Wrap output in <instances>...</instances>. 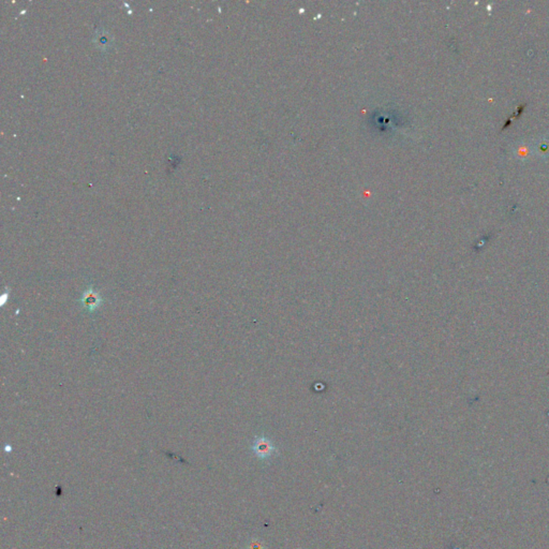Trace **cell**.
Segmentation results:
<instances>
[{
    "mask_svg": "<svg viewBox=\"0 0 549 549\" xmlns=\"http://www.w3.org/2000/svg\"><path fill=\"white\" fill-rule=\"evenodd\" d=\"M512 155L522 163L529 162L533 157H536L533 149V144L528 141H517L512 145Z\"/></svg>",
    "mask_w": 549,
    "mask_h": 549,
    "instance_id": "cell-1",
    "label": "cell"
},
{
    "mask_svg": "<svg viewBox=\"0 0 549 549\" xmlns=\"http://www.w3.org/2000/svg\"><path fill=\"white\" fill-rule=\"evenodd\" d=\"M536 157L547 160L549 158V136H541L538 140L532 142Z\"/></svg>",
    "mask_w": 549,
    "mask_h": 549,
    "instance_id": "cell-2",
    "label": "cell"
},
{
    "mask_svg": "<svg viewBox=\"0 0 549 549\" xmlns=\"http://www.w3.org/2000/svg\"><path fill=\"white\" fill-rule=\"evenodd\" d=\"M253 450L255 452V454L261 458H266L268 457L270 454H272V450L273 448L270 446V444L264 440H260L258 442H255L254 446H253Z\"/></svg>",
    "mask_w": 549,
    "mask_h": 549,
    "instance_id": "cell-3",
    "label": "cell"
},
{
    "mask_svg": "<svg viewBox=\"0 0 549 549\" xmlns=\"http://www.w3.org/2000/svg\"><path fill=\"white\" fill-rule=\"evenodd\" d=\"M83 302L87 308L92 310L100 304V297L97 295L96 292H93L92 290H88L86 292L85 296L83 297Z\"/></svg>",
    "mask_w": 549,
    "mask_h": 549,
    "instance_id": "cell-4",
    "label": "cell"
}]
</instances>
